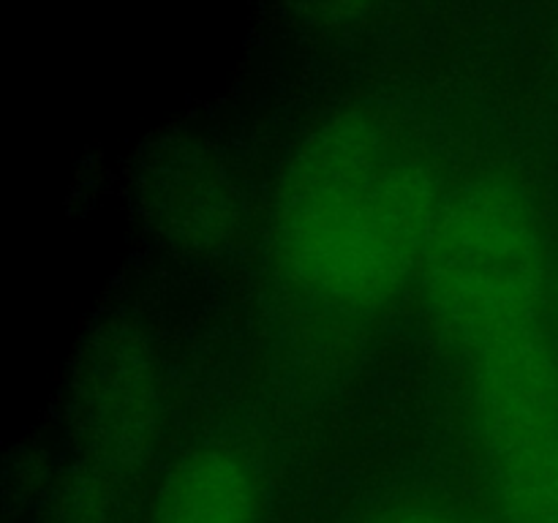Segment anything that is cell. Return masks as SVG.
Instances as JSON below:
<instances>
[{"label":"cell","instance_id":"4","mask_svg":"<svg viewBox=\"0 0 558 523\" xmlns=\"http://www.w3.org/2000/svg\"><path fill=\"white\" fill-rule=\"evenodd\" d=\"M363 523H490L483 518L461 515V512L436 510V507H390V510L374 512Z\"/></svg>","mask_w":558,"mask_h":523},{"label":"cell","instance_id":"5","mask_svg":"<svg viewBox=\"0 0 558 523\" xmlns=\"http://www.w3.org/2000/svg\"><path fill=\"white\" fill-rule=\"evenodd\" d=\"M554 319H556V338H558V289H554Z\"/></svg>","mask_w":558,"mask_h":523},{"label":"cell","instance_id":"3","mask_svg":"<svg viewBox=\"0 0 558 523\" xmlns=\"http://www.w3.org/2000/svg\"><path fill=\"white\" fill-rule=\"evenodd\" d=\"M259 474L243 452L207 445L180 458L158 488L150 523H259Z\"/></svg>","mask_w":558,"mask_h":523},{"label":"cell","instance_id":"2","mask_svg":"<svg viewBox=\"0 0 558 523\" xmlns=\"http://www.w3.org/2000/svg\"><path fill=\"white\" fill-rule=\"evenodd\" d=\"M445 199L428 153L401 123L376 109H341L283 169L272 256L305 297L374 311L420 278Z\"/></svg>","mask_w":558,"mask_h":523},{"label":"cell","instance_id":"1","mask_svg":"<svg viewBox=\"0 0 558 523\" xmlns=\"http://www.w3.org/2000/svg\"><path fill=\"white\" fill-rule=\"evenodd\" d=\"M420 283L463 365L505 523H558L554 281L526 194L501 178L447 191Z\"/></svg>","mask_w":558,"mask_h":523}]
</instances>
